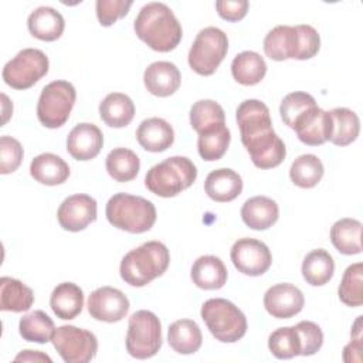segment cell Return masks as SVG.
Masks as SVG:
<instances>
[{
    "label": "cell",
    "mask_w": 363,
    "mask_h": 363,
    "mask_svg": "<svg viewBox=\"0 0 363 363\" xmlns=\"http://www.w3.org/2000/svg\"><path fill=\"white\" fill-rule=\"evenodd\" d=\"M55 350L67 363L91 362L98 352L96 336L72 325H62L55 329L51 339Z\"/></svg>",
    "instance_id": "cell-11"
},
{
    "label": "cell",
    "mask_w": 363,
    "mask_h": 363,
    "mask_svg": "<svg viewBox=\"0 0 363 363\" xmlns=\"http://www.w3.org/2000/svg\"><path fill=\"white\" fill-rule=\"evenodd\" d=\"M332 130L329 140L336 146H347L354 142L360 132L359 116L347 108H333L329 111Z\"/></svg>",
    "instance_id": "cell-34"
},
{
    "label": "cell",
    "mask_w": 363,
    "mask_h": 363,
    "mask_svg": "<svg viewBox=\"0 0 363 363\" xmlns=\"http://www.w3.org/2000/svg\"><path fill=\"white\" fill-rule=\"evenodd\" d=\"M132 1L125 0H96V17L101 26L109 27L118 18H122L128 14Z\"/></svg>",
    "instance_id": "cell-44"
},
{
    "label": "cell",
    "mask_w": 363,
    "mask_h": 363,
    "mask_svg": "<svg viewBox=\"0 0 363 363\" xmlns=\"http://www.w3.org/2000/svg\"><path fill=\"white\" fill-rule=\"evenodd\" d=\"M105 214L113 227L132 234L149 231L156 221L155 204L145 197L128 193L113 194L106 203Z\"/></svg>",
    "instance_id": "cell-4"
},
{
    "label": "cell",
    "mask_w": 363,
    "mask_h": 363,
    "mask_svg": "<svg viewBox=\"0 0 363 363\" xmlns=\"http://www.w3.org/2000/svg\"><path fill=\"white\" fill-rule=\"evenodd\" d=\"M162 347V325L159 318L146 309L130 315L126 333V350L132 357H153Z\"/></svg>",
    "instance_id": "cell-9"
},
{
    "label": "cell",
    "mask_w": 363,
    "mask_h": 363,
    "mask_svg": "<svg viewBox=\"0 0 363 363\" xmlns=\"http://www.w3.org/2000/svg\"><path fill=\"white\" fill-rule=\"evenodd\" d=\"M221 123H225V113L220 104L213 99H200L193 104L190 125L197 133Z\"/></svg>",
    "instance_id": "cell-40"
},
{
    "label": "cell",
    "mask_w": 363,
    "mask_h": 363,
    "mask_svg": "<svg viewBox=\"0 0 363 363\" xmlns=\"http://www.w3.org/2000/svg\"><path fill=\"white\" fill-rule=\"evenodd\" d=\"M292 129L298 139L308 146H319L329 140L332 122L329 111H323L318 105L303 112L294 123Z\"/></svg>",
    "instance_id": "cell-17"
},
{
    "label": "cell",
    "mask_w": 363,
    "mask_h": 363,
    "mask_svg": "<svg viewBox=\"0 0 363 363\" xmlns=\"http://www.w3.org/2000/svg\"><path fill=\"white\" fill-rule=\"evenodd\" d=\"M316 106V101L311 94L302 92V91H295L288 94L281 105H279V113L285 125H288L291 129L295 123V121L308 109Z\"/></svg>",
    "instance_id": "cell-42"
},
{
    "label": "cell",
    "mask_w": 363,
    "mask_h": 363,
    "mask_svg": "<svg viewBox=\"0 0 363 363\" xmlns=\"http://www.w3.org/2000/svg\"><path fill=\"white\" fill-rule=\"evenodd\" d=\"M323 163L316 155L306 153L296 157L289 169L292 183L302 189L315 187L323 177Z\"/></svg>",
    "instance_id": "cell-38"
},
{
    "label": "cell",
    "mask_w": 363,
    "mask_h": 363,
    "mask_svg": "<svg viewBox=\"0 0 363 363\" xmlns=\"http://www.w3.org/2000/svg\"><path fill=\"white\" fill-rule=\"evenodd\" d=\"M135 34L152 50L169 52L183 35L182 26L169 6L159 1L145 4L133 21Z\"/></svg>",
    "instance_id": "cell-1"
},
{
    "label": "cell",
    "mask_w": 363,
    "mask_h": 363,
    "mask_svg": "<svg viewBox=\"0 0 363 363\" xmlns=\"http://www.w3.org/2000/svg\"><path fill=\"white\" fill-rule=\"evenodd\" d=\"M105 167L108 174L115 182L125 183L133 180L138 176L140 160L133 150L126 147H115L108 153L105 159Z\"/></svg>",
    "instance_id": "cell-35"
},
{
    "label": "cell",
    "mask_w": 363,
    "mask_h": 363,
    "mask_svg": "<svg viewBox=\"0 0 363 363\" xmlns=\"http://www.w3.org/2000/svg\"><path fill=\"white\" fill-rule=\"evenodd\" d=\"M50 306L57 318L64 320L74 319L82 311L84 292L74 282H61L51 292Z\"/></svg>",
    "instance_id": "cell-26"
},
{
    "label": "cell",
    "mask_w": 363,
    "mask_h": 363,
    "mask_svg": "<svg viewBox=\"0 0 363 363\" xmlns=\"http://www.w3.org/2000/svg\"><path fill=\"white\" fill-rule=\"evenodd\" d=\"M204 190L207 196L217 203L233 201L242 191V179L233 169H216L206 177Z\"/></svg>",
    "instance_id": "cell-22"
},
{
    "label": "cell",
    "mask_w": 363,
    "mask_h": 363,
    "mask_svg": "<svg viewBox=\"0 0 363 363\" xmlns=\"http://www.w3.org/2000/svg\"><path fill=\"white\" fill-rule=\"evenodd\" d=\"M235 119L240 128L242 143L262 133L274 130L269 109L264 102L258 99L242 101L235 111Z\"/></svg>",
    "instance_id": "cell-16"
},
{
    "label": "cell",
    "mask_w": 363,
    "mask_h": 363,
    "mask_svg": "<svg viewBox=\"0 0 363 363\" xmlns=\"http://www.w3.org/2000/svg\"><path fill=\"white\" fill-rule=\"evenodd\" d=\"M301 271L303 279L309 285L322 286L332 279L335 272V261L326 250H312L303 258Z\"/></svg>",
    "instance_id": "cell-32"
},
{
    "label": "cell",
    "mask_w": 363,
    "mask_h": 363,
    "mask_svg": "<svg viewBox=\"0 0 363 363\" xmlns=\"http://www.w3.org/2000/svg\"><path fill=\"white\" fill-rule=\"evenodd\" d=\"M18 332L27 342L47 343L52 339L55 326L52 319L44 311H33L26 313L18 322Z\"/></svg>",
    "instance_id": "cell-37"
},
{
    "label": "cell",
    "mask_w": 363,
    "mask_h": 363,
    "mask_svg": "<svg viewBox=\"0 0 363 363\" xmlns=\"http://www.w3.org/2000/svg\"><path fill=\"white\" fill-rule=\"evenodd\" d=\"M231 74L241 85H255L267 74L265 60L255 51H242L234 57Z\"/></svg>",
    "instance_id": "cell-33"
},
{
    "label": "cell",
    "mask_w": 363,
    "mask_h": 363,
    "mask_svg": "<svg viewBox=\"0 0 363 363\" xmlns=\"http://www.w3.org/2000/svg\"><path fill=\"white\" fill-rule=\"evenodd\" d=\"M31 177L45 186L62 184L69 176L67 162L54 153H41L30 163Z\"/></svg>",
    "instance_id": "cell-27"
},
{
    "label": "cell",
    "mask_w": 363,
    "mask_h": 363,
    "mask_svg": "<svg viewBox=\"0 0 363 363\" xmlns=\"http://www.w3.org/2000/svg\"><path fill=\"white\" fill-rule=\"evenodd\" d=\"M250 3L247 0H218L216 1L217 13L227 21H238L245 17Z\"/></svg>",
    "instance_id": "cell-46"
},
{
    "label": "cell",
    "mask_w": 363,
    "mask_h": 363,
    "mask_svg": "<svg viewBox=\"0 0 363 363\" xmlns=\"http://www.w3.org/2000/svg\"><path fill=\"white\" fill-rule=\"evenodd\" d=\"M14 360H24V362H48L51 363V357L38 352V350H23L16 356Z\"/></svg>",
    "instance_id": "cell-47"
},
{
    "label": "cell",
    "mask_w": 363,
    "mask_h": 363,
    "mask_svg": "<svg viewBox=\"0 0 363 363\" xmlns=\"http://www.w3.org/2000/svg\"><path fill=\"white\" fill-rule=\"evenodd\" d=\"M167 342L179 354L196 353L203 342L199 325L191 319H179L167 329Z\"/></svg>",
    "instance_id": "cell-29"
},
{
    "label": "cell",
    "mask_w": 363,
    "mask_h": 363,
    "mask_svg": "<svg viewBox=\"0 0 363 363\" xmlns=\"http://www.w3.org/2000/svg\"><path fill=\"white\" fill-rule=\"evenodd\" d=\"M99 116L111 128H125L135 116L133 101L126 94L111 92L99 104Z\"/></svg>",
    "instance_id": "cell-28"
},
{
    "label": "cell",
    "mask_w": 363,
    "mask_h": 363,
    "mask_svg": "<svg viewBox=\"0 0 363 363\" xmlns=\"http://www.w3.org/2000/svg\"><path fill=\"white\" fill-rule=\"evenodd\" d=\"M230 257L238 272L250 277L265 274L272 262L269 248L262 241L248 237L240 238L233 244Z\"/></svg>",
    "instance_id": "cell-12"
},
{
    "label": "cell",
    "mask_w": 363,
    "mask_h": 363,
    "mask_svg": "<svg viewBox=\"0 0 363 363\" xmlns=\"http://www.w3.org/2000/svg\"><path fill=\"white\" fill-rule=\"evenodd\" d=\"M264 52L274 61L309 60L320 48V37L309 24L277 26L264 38Z\"/></svg>",
    "instance_id": "cell-2"
},
{
    "label": "cell",
    "mask_w": 363,
    "mask_h": 363,
    "mask_svg": "<svg viewBox=\"0 0 363 363\" xmlns=\"http://www.w3.org/2000/svg\"><path fill=\"white\" fill-rule=\"evenodd\" d=\"M268 349L277 359L301 356L302 342L296 326H285L274 330L268 337Z\"/></svg>",
    "instance_id": "cell-39"
},
{
    "label": "cell",
    "mask_w": 363,
    "mask_h": 363,
    "mask_svg": "<svg viewBox=\"0 0 363 363\" xmlns=\"http://www.w3.org/2000/svg\"><path fill=\"white\" fill-rule=\"evenodd\" d=\"M201 319L210 333L223 343H234L247 332V318L231 301L207 299L201 306Z\"/></svg>",
    "instance_id": "cell-6"
},
{
    "label": "cell",
    "mask_w": 363,
    "mask_h": 363,
    "mask_svg": "<svg viewBox=\"0 0 363 363\" xmlns=\"http://www.w3.org/2000/svg\"><path fill=\"white\" fill-rule=\"evenodd\" d=\"M143 82L147 92L155 96L164 98L173 95L179 89L182 75L173 62L156 61L145 69Z\"/></svg>",
    "instance_id": "cell-20"
},
{
    "label": "cell",
    "mask_w": 363,
    "mask_h": 363,
    "mask_svg": "<svg viewBox=\"0 0 363 363\" xmlns=\"http://www.w3.org/2000/svg\"><path fill=\"white\" fill-rule=\"evenodd\" d=\"M88 312L101 322H119L129 312V299L118 288L101 286L88 296Z\"/></svg>",
    "instance_id": "cell-13"
},
{
    "label": "cell",
    "mask_w": 363,
    "mask_h": 363,
    "mask_svg": "<svg viewBox=\"0 0 363 363\" xmlns=\"http://www.w3.org/2000/svg\"><path fill=\"white\" fill-rule=\"evenodd\" d=\"M77 91L68 81L57 79L47 84L37 102V118L41 125L50 129L62 126L74 108Z\"/></svg>",
    "instance_id": "cell-8"
},
{
    "label": "cell",
    "mask_w": 363,
    "mask_h": 363,
    "mask_svg": "<svg viewBox=\"0 0 363 363\" xmlns=\"http://www.w3.org/2000/svg\"><path fill=\"white\" fill-rule=\"evenodd\" d=\"M305 305L302 291L292 284H277L264 294V306L267 312L277 319H289L298 315Z\"/></svg>",
    "instance_id": "cell-15"
},
{
    "label": "cell",
    "mask_w": 363,
    "mask_h": 363,
    "mask_svg": "<svg viewBox=\"0 0 363 363\" xmlns=\"http://www.w3.org/2000/svg\"><path fill=\"white\" fill-rule=\"evenodd\" d=\"M250 153L251 162L258 169H272L282 163L286 155L285 143L274 130L259 135L242 143Z\"/></svg>",
    "instance_id": "cell-18"
},
{
    "label": "cell",
    "mask_w": 363,
    "mask_h": 363,
    "mask_svg": "<svg viewBox=\"0 0 363 363\" xmlns=\"http://www.w3.org/2000/svg\"><path fill=\"white\" fill-rule=\"evenodd\" d=\"M170 254L160 241H147L130 250L121 261V278L132 286H145L163 275L169 267Z\"/></svg>",
    "instance_id": "cell-3"
},
{
    "label": "cell",
    "mask_w": 363,
    "mask_h": 363,
    "mask_svg": "<svg viewBox=\"0 0 363 363\" xmlns=\"http://www.w3.org/2000/svg\"><path fill=\"white\" fill-rule=\"evenodd\" d=\"M24 156L21 143L11 136L0 138V173L9 174L18 169Z\"/></svg>",
    "instance_id": "cell-43"
},
{
    "label": "cell",
    "mask_w": 363,
    "mask_h": 363,
    "mask_svg": "<svg viewBox=\"0 0 363 363\" xmlns=\"http://www.w3.org/2000/svg\"><path fill=\"white\" fill-rule=\"evenodd\" d=\"M104 145L101 129L88 122L75 125L67 138V150L75 160H91L96 157Z\"/></svg>",
    "instance_id": "cell-19"
},
{
    "label": "cell",
    "mask_w": 363,
    "mask_h": 363,
    "mask_svg": "<svg viewBox=\"0 0 363 363\" xmlns=\"http://www.w3.org/2000/svg\"><path fill=\"white\" fill-rule=\"evenodd\" d=\"M96 200L88 194H72L58 207L57 218L67 231H81L96 220Z\"/></svg>",
    "instance_id": "cell-14"
},
{
    "label": "cell",
    "mask_w": 363,
    "mask_h": 363,
    "mask_svg": "<svg viewBox=\"0 0 363 363\" xmlns=\"http://www.w3.org/2000/svg\"><path fill=\"white\" fill-rule=\"evenodd\" d=\"M362 223L354 218H340L330 228V241L333 247L345 255L362 252Z\"/></svg>",
    "instance_id": "cell-30"
},
{
    "label": "cell",
    "mask_w": 363,
    "mask_h": 363,
    "mask_svg": "<svg viewBox=\"0 0 363 363\" xmlns=\"http://www.w3.org/2000/svg\"><path fill=\"white\" fill-rule=\"evenodd\" d=\"M228 51L227 34L217 27H206L196 35L190 51L189 65L199 75H213Z\"/></svg>",
    "instance_id": "cell-7"
},
{
    "label": "cell",
    "mask_w": 363,
    "mask_h": 363,
    "mask_svg": "<svg viewBox=\"0 0 363 363\" xmlns=\"http://www.w3.org/2000/svg\"><path fill=\"white\" fill-rule=\"evenodd\" d=\"M34 303L31 288L16 278H0V309L9 312H24Z\"/></svg>",
    "instance_id": "cell-31"
},
{
    "label": "cell",
    "mask_w": 363,
    "mask_h": 363,
    "mask_svg": "<svg viewBox=\"0 0 363 363\" xmlns=\"http://www.w3.org/2000/svg\"><path fill=\"white\" fill-rule=\"evenodd\" d=\"M278 217V204L265 196H254L241 207V218L252 230H267L277 223Z\"/></svg>",
    "instance_id": "cell-25"
},
{
    "label": "cell",
    "mask_w": 363,
    "mask_h": 363,
    "mask_svg": "<svg viewBox=\"0 0 363 363\" xmlns=\"http://www.w3.org/2000/svg\"><path fill=\"white\" fill-rule=\"evenodd\" d=\"M231 133L225 123L208 128L199 133L197 150L203 160L214 162L221 159L230 145Z\"/></svg>",
    "instance_id": "cell-36"
},
{
    "label": "cell",
    "mask_w": 363,
    "mask_h": 363,
    "mask_svg": "<svg viewBox=\"0 0 363 363\" xmlns=\"http://www.w3.org/2000/svg\"><path fill=\"white\" fill-rule=\"evenodd\" d=\"M27 27L33 37L41 41H55L62 35L65 21L61 13L55 9L41 6L30 13Z\"/></svg>",
    "instance_id": "cell-23"
},
{
    "label": "cell",
    "mask_w": 363,
    "mask_h": 363,
    "mask_svg": "<svg viewBox=\"0 0 363 363\" xmlns=\"http://www.w3.org/2000/svg\"><path fill=\"white\" fill-rule=\"evenodd\" d=\"M191 281L196 286L211 291L220 289L227 282V268L224 262L216 255H203L199 257L190 271Z\"/></svg>",
    "instance_id": "cell-24"
},
{
    "label": "cell",
    "mask_w": 363,
    "mask_h": 363,
    "mask_svg": "<svg viewBox=\"0 0 363 363\" xmlns=\"http://www.w3.org/2000/svg\"><path fill=\"white\" fill-rule=\"evenodd\" d=\"M48 57L38 48H24L3 67L4 82L14 89H27L47 75Z\"/></svg>",
    "instance_id": "cell-10"
},
{
    "label": "cell",
    "mask_w": 363,
    "mask_h": 363,
    "mask_svg": "<svg viewBox=\"0 0 363 363\" xmlns=\"http://www.w3.org/2000/svg\"><path fill=\"white\" fill-rule=\"evenodd\" d=\"M363 264L356 262L346 268L343 272L337 295L339 299L352 308L362 306L363 303Z\"/></svg>",
    "instance_id": "cell-41"
},
{
    "label": "cell",
    "mask_w": 363,
    "mask_h": 363,
    "mask_svg": "<svg viewBox=\"0 0 363 363\" xmlns=\"http://www.w3.org/2000/svg\"><path fill=\"white\" fill-rule=\"evenodd\" d=\"M136 139L145 150L159 153L173 145L174 130L172 125L162 118H147L138 126Z\"/></svg>",
    "instance_id": "cell-21"
},
{
    "label": "cell",
    "mask_w": 363,
    "mask_h": 363,
    "mask_svg": "<svg viewBox=\"0 0 363 363\" xmlns=\"http://www.w3.org/2000/svg\"><path fill=\"white\" fill-rule=\"evenodd\" d=\"M301 342H302V353L301 356H312L315 354L323 345V332L315 322L311 320H301L295 325Z\"/></svg>",
    "instance_id": "cell-45"
},
{
    "label": "cell",
    "mask_w": 363,
    "mask_h": 363,
    "mask_svg": "<svg viewBox=\"0 0 363 363\" xmlns=\"http://www.w3.org/2000/svg\"><path fill=\"white\" fill-rule=\"evenodd\" d=\"M196 177L197 167L189 157L172 156L147 170L145 186L150 193L169 199L189 189Z\"/></svg>",
    "instance_id": "cell-5"
}]
</instances>
